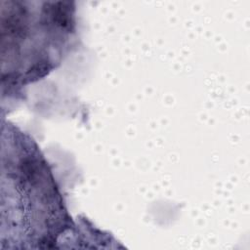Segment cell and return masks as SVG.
<instances>
[{"label": "cell", "instance_id": "1", "mask_svg": "<svg viewBox=\"0 0 250 250\" xmlns=\"http://www.w3.org/2000/svg\"><path fill=\"white\" fill-rule=\"evenodd\" d=\"M1 227L8 241L57 242L74 227L36 143L11 123L2 126Z\"/></svg>", "mask_w": 250, "mask_h": 250}, {"label": "cell", "instance_id": "2", "mask_svg": "<svg viewBox=\"0 0 250 250\" xmlns=\"http://www.w3.org/2000/svg\"><path fill=\"white\" fill-rule=\"evenodd\" d=\"M75 3L2 1V83L19 87L54 69L76 31Z\"/></svg>", "mask_w": 250, "mask_h": 250}]
</instances>
